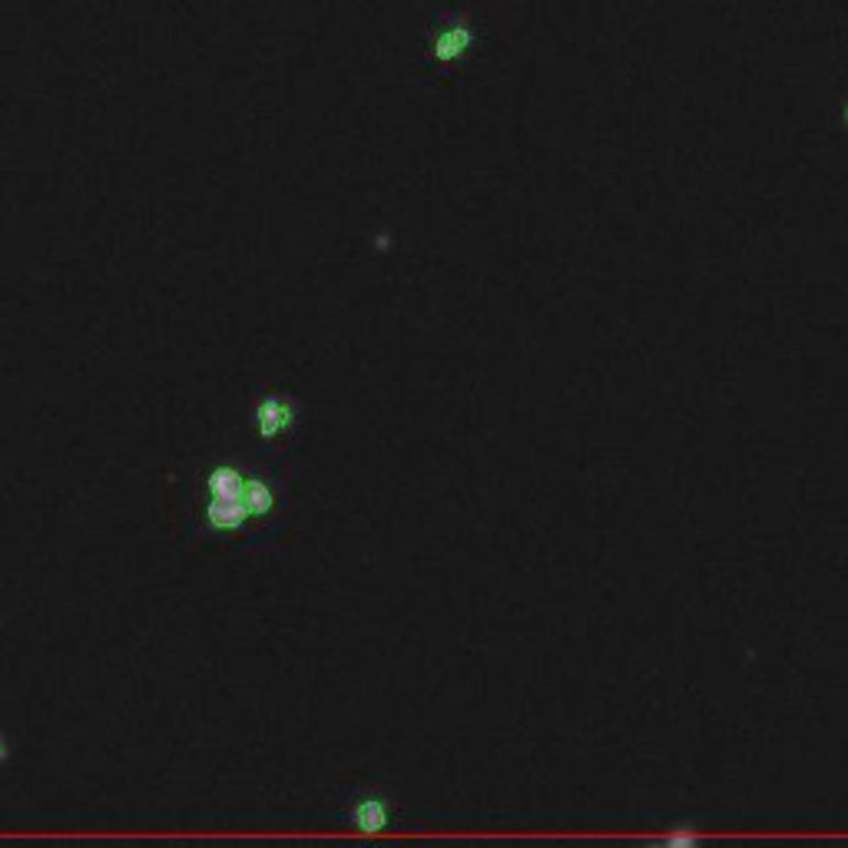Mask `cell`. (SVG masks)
Here are the masks:
<instances>
[{"label":"cell","mask_w":848,"mask_h":848,"mask_svg":"<svg viewBox=\"0 0 848 848\" xmlns=\"http://www.w3.org/2000/svg\"><path fill=\"white\" fill-rule=\"evenodd\" d=\"M298 404L289 391H262L252 404V428L259 442H282L295 432Z\"/></svg>","instance_id":"obj_2"},{"label":"cell","mask_w":848,"mask_h":848,"mask_svg":"<svg viewBox=\"0 0 848 848\" xmlns=\"http://www.w3.org/2000/svg\"><path fill=\"white\" fill-rule=\"evenodd\" d=\"M345 822L361 835H378L394 822V798L381 789L358 785L351 795H345Z\"/></svg>","instance_id":"obj_3"},{"label":"cell","mask_w":848,"mask_h":848,"mask_svg":"<svg viewBox=\"0 0 848 848\" xmlns=\"http://www.w3.org/2000/svg\"><path fill=\"white\" fill-rule=\"evenodd\" d=\"M279 504V488L236 461H219L203 478V528L216 537H236L246 524L269 521Z\"/></svg>","instance_id":"obj_1"},{"label":"cell","mask_w":848,"mask_h":848,"mask_svg":"<svg viewBox=\"0 0 848 848\" xmlns=\"http://www.w3.org/2000/svg\"><path fill=\"white\" fill-rule=\"evenodd\" d=\"M11 755H14V742H11V736L4 732V726H0V769L11 762Z\"/></svg>","instance_id":"obj_4"}]
</instances>
